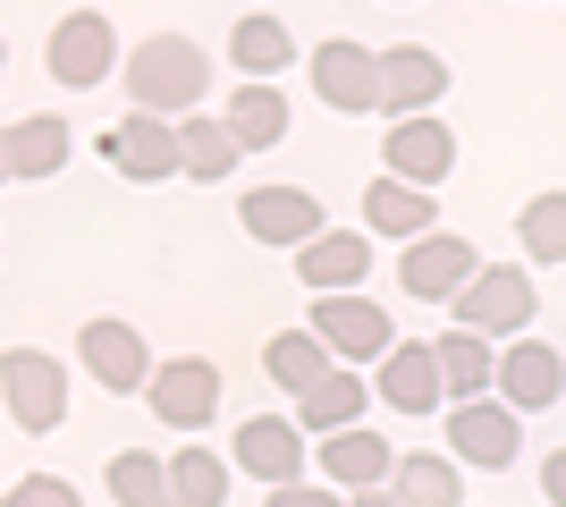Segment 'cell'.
Masks as SVG:
<instances>
[{"instance_id": "6da1fadb", "label": "cell", "mask_w": 566, "mask_h": 507, "mask_svg": "<svg viewBox=\"0 0 566 507\" xmlns=\"http://www.w3.org/2000/svg\"><path fill=\"white\" fill-rule=\"evenodd\" d=\"M127 102H136L144 119H195L203 110V94H212V51L187 43V34H153V43L127 51Z\"/></svg>"}, {"instance_id": "7a4b0ae2", "label": "cell", "mask_w": 566, "mask_h": 507, "mask_svg": "<svg viewBox=\"0 0 566 507\" xmlns=\"http://www.w3.org/2000/svg\"><path fill=\"white\" fill-rule=\"evenodd\" d=\"M449 314H457L449 330L482 338V347H491V338H507V347H516L524 321L542 314V296H533V271H524V263H482V271H473V288L457 296Z\"/></svg>"}, {"instance_id": "3957f363", "label": "cell", "mask_w": 566, "mask_h": 507, "mask_svg": "<svg viewBox=\"0 0 566 507\" xmlns=\"http://www.w3.org/2000/svg\"><path fill=\"white\" fill-rule=\"evenodd\" d=\"M305 330L322 338V347H331V363H338V372H364V363H373V372H380V356L398 347V330H389V314H380V305H373V296H364V288H355V296H313Z\"/></svg>"}, {"instance_id": "277c9868", "label": "cell", "mask_w": 566, "mask_h": 507, "mask_svg": "<svg viewBox=\"0 0 566 507\" xmlns=\"http://www.w3.org/2000/svg\"><path fill=\"white\" fill-rule=\"evenodd\" d=\"M0 389H9V414H18V432H60L69 423V363L43 356V347H9L0 356Z\"/></svg>"}, {"instance_id": "5b68a950", "label": "cell", "mask_w": 566, "mask_h": 507, "mask_svg": "<svg viewBox=\"0 0 566 507\" xmlns=\"http://www.w3.org/2000/svg\"><path fill=\"white\" fill-rule=\"evenodd\" d=\"M229 465L254 474L262 490H287V483H305L313 448H305V432H296V414H245L229 432Z\"/></svg>"}, {"instance_id": "8992f818", "label": "cell", "mask_w": 566, "mask_h": 507, "mask_svg": "<svg viewBox=\"0 0 566 507\" xmlns=\"http://www.w3.org/2000/svg\"><path fill=\"white\" fill-rule=\"evenodd\" d=\"M76 363L94 372V389H118V398H144V389H153V347H144L136 321H111V314L76 321Z\"/></svg>"}, {"instance_id": "52a82bcc", "label": "cell", "mask_w": 566, "mask_h": 507, "mask_svg": "<svg viewBox=\"0 0 566 507\" xmlns=\"http://www.w3.org/2000/svg\"><path fill=\"white\" fill-rule=\"evenodd\" d=\"M43 60H51V76H60L69 94H85V85H102L111 68H127V60H118V25L102 18V9H69V18L51 25Z\"/></svg>"}, {"instance_id": "ba28073f", "label": "cell", "mask_w": 566, "mask_h": 507, "mask_svg": "<svg viewBox=\"0 0 566 507\" xmlns=\"http://www.w3.org/2000/svg\"><path fill=\"white\" fill-rule=\"evenodd\" d=\"M237 220H245V237H254V245H280V254H305V245L331 229L313 187H245Z\"/></svg>"}, {"instance_id": "9c48e42d", "label": "cell", "mask_w": 566, "mask_h": 507, "mask_svg": "<svg viewBox=\"0 0 566 507\" xmlns=\"http://www.w3.org/2000/svg\"><path fill=\"white\" fill-rule=\"evenodd\" d=\"M220 363H203V356H169V363H153V389H144V406L161 414L169 432H203L220 414Z\"/></svg>"}, {"instance_id": "30bf717a", "label": "cell", "mask_w": 566, "mask_h": 507, "mask_svg": "<svg viewBox=\"0 0 566 507\" xmlns=\"http://www.w3.org/2000/svg\"><path fill=\"white\" fill-rule=\"evenodd\" d=\"M473 271H482V254H473L457 229H431V237H415V245L398 254L406 296H423V305H457V296L473 288Z\"/></svg>"}, {"instance_id": "8fae6325", "label": "cell", "mask_w": 566, "mask_h": 507, "mask_svg": "<svg viewBox=\"0 0 566 507\" xmlns=\"http://www.w3.org/2000/svg\"><path fill=\"white\" fill-rule=\"evenodd\" d=\"M305 76H313V94L331 102V110H380V51L347 43V34H331V43H313L305 51Z\"/></svg>"}, {"instance_id": "7c38bea8", "label": "cell", "mask_w": 566, "mask_h": 507, "mask_svg": "<svg viewBox=\"0 0 566 507\" xmlns=\"http://www.w3.org/2000/svg\"><path fill=\"white\" fill-rule=\"evenodd\" d=\"M449 457L482 465V474H507L524 457V414H507L499 398H473V406H449Z\"/></svg>"}, {"instance_id": "4fadbf2b", "label": "cell", "mask_w": 566, "mask_h": 507, "mask_svg": "<svg viewBox=\"0 0 566 507\" xmlns=\"http://www.w3.org/2000/svg\"><path fill=\"white\" fill-rule=\"evenodd\" d=\"M380 169H389L398 187L440 194V178L457 169V136H449V119H389V136H380Z\"/></svg>"}, {"instance_id": "5bb4252c", "label": "cell", "mask_w": 566, "mask_h": 507, "mask_svg": "<svg viewBox=\"0 0 566 507\" xmlns=\"http://www.w3.org/2000/svg\"><path fill=\"white\" fill-rule=\"evenodd\" d=\"M440 94H449V60L431 43H389L380 51V110H389V119H431Z\"/></svg>"}, {"instance_id": "9a60e30c", "label": "cell", "mask_w": 566, "mask_h": 507, "mask_svg": "<svg viewBox=\"0 0 566 507\" xmlns=\"http://www.w3.org/2000/svg\"><path fill=\"white\" fill-rule=\"evenodd\" d=\"M566 398V356L549 338H516V347H499V406L507 414H542Z\"/></svg>"}, {"instance_id": "2e32d148", "label": "cell", "mask_w": 566, "mask_h": 507, "mask_svg": "<svg viewBox=\"0 0 566 507\" xmlns=\"http://www.w3.org/2000/svg\"><path fill=\"white\" fill-rule=\"evenodd\" d=\"M102 161H111L127 187H161V178H178V127L127 110V119L102 136Z\"/></svg>"}, {"instance_id": "e0dca14e", "label": "cell", "mask_w": 566, "mask_h": 507, "mask_svg": "<svg viewBox=\"0 0 566 507\" xmlns=\"http://www.w3.org/2000/svg\"><path fill=\"white\" fill-rule=\"evenodd\" d=\"M313 465H322V483H331L338 499H355V490H389L398 448H389L373 423H355V432H331V440H322V448H313Z\"/></svg>"}, {"instance_id": "ac0fdd59", "label": "cell", "mask_w": 566, "mask_h": 507, "mask_svg": "<svg viewBox=\"0 0 566 507\" xmlns=\"http://www.w3.org/2000/svg\"><path fill=\"white\" fill-rule=\"evenodd\" d=\"M0 152H9V187H43V178H60L69 169V152H76V136H69V119L60 110H25V119H9L0 127Z\"/></svg>"}, {"instance_id": "d6986e66", "label": "cell", "mask_w": 566, "mask_h": 507, "mask_svg": "<svg viewBox=\"0 0 566 507\" xmlns=\"http://www.w3.org/2000/svg\"><path fill=\"white\" fill-rule=\"evenodd\" d=\"M373 398H380V406H398V414H431L440 398H449V389H440V356H431V338H398V347L380 356Z\"/></svg>"}, {"instance_id": "ffe728a7", "label": "cell", "mask_w": 566, "mask_h": 507, "mask_svg": "<svg viewBox=\"0 0 566 507\" xmlns=\"http://www.w3.org/2000/svg\"><path fill=\"white\" fill-rule=\"evenodd\" d=\"M364 263H373V254H364V229H322V237L296 254V279H305L313 296H355L364 288Z\"/></svg>"}, {"instance_id": "44dd1931", "label": "cell", "mask_w": 566, "mask_h": 507, "mask_svg": "<svg viewBox=\"0 0 566 507\" xmlns=\"http://www.w3.org/2000/svg\"><path fill=\"white\" fill-rule=\"evenodd\" d=\"M287 60H296V34H287L271 9H245V18L229 25V68L245 76V85H271Z\"/></svg>"}, {"instance_id": "7402d4cb", "label": "cell", "mask_w": 566, "mask_h": 507, "mask_svg": "<svg viewBox=\"0 0 566 507\" xmlns=\"http://www.w3.org/2000/svg\"><path fill=\"white\" fill-rule=\"evenodd\" d=\"M287 119H296V110H287L280 85H237L229 110H220V127H229V145H237V152H271V145L287 136Z\"/></svg>"}, {"instance_id": "603a6c76", "label": "cell", "mask_w": 566, "mask_h": 507, "mask_svg": "<svg viewBox=\"0 0 566 507\" xmlns=\"http://www.w3.org/2000/svg\"><path fill=\"white\" fill-rule=\"evenodd\" d=\"M389 499H398V507H465V474H457V457H431V448H398Z\"/></svg>"}, {"instance_id": "cb8c5ba5", "label": "cell", "mask_w": 566, "mask_h": 507, "mask_svg": "<svg viewBox=\"0 0 566 507\" xmlns=\"http://www.w3.org/2000/svg\"><path fill=\"white\" fill-rule=\"evenodd\" d=\"M364 398H373V389H364V372H331L322 389H305V398H296V432H305V440L355 432V423H364Z\"/></svg>"}, {"instance_id": "d4e9b609", "label": "cell", "mask_w": 566, "mask_h": 507, "mask_svg": "<svg viewBox=\"0 0 566 507\" xmlns=\"http://www.w3.org/2000/svg\"><path fill=\"white\" fill-rule=\"evenodd\" d=\"M431 356H440V389H449L457 406H473V398H491V389H499V356L482 347V338L440 330V338H431Z\"/></svg>"}, {"instance_id": "484cf974", "label": "cell", "mask_w": 566, "mask_h": 507, "mask_svg": "<svg viewBox=\"0 0 566 507\" xmlns=\"http://www.w3.org/2000/svg\"><path fill=\"white\" fill-rule=\"evenodd\" d=\"M364 229H373V237H398V245L431 237V194L380 178V187H364Z\"/></svg>"}, {"instance_id": "4316f807", "label": "cell", "mask_w": 566, "mask_h": 507, "mask_svg": "<svg viewBox=\"0 0 566 507\" xmlns=\"http://www.w3.org/2000/svg\"><path fill=\"white\" fill-rule=\"evenodd\" d=\"M245 161V152L229 145V127L220 119H178V178H195V187H229V169Z\"/></svg>"}, {"instance_id": "83f0119b", "label": "cell", "mask_w": 566, "mask_h": 507, "mask_svg": "<svg viewBox=\"0 0 566 507\" xmlns=\"http://www.w3.org/2000/svg\"><path fill=\"white\" fill-rule=\"evenodd\" d=\"M229 474L237 465L203 440H187L178 457H169V507H229Z\"/></svg>"}, {"instance_id": "f1b7e54d", "label": "cell", "mask_w": 566, "mask_h": 507, "mask_svg": "<svg viewBox=\"0 0 566 507\" xmlns=\"http://www.w3.org/2000/svg\"><path fill=\"white\" fill-rule=\"evenodd\" d=\"M262 372H271V381H280L287 398H305V389H322V381H331L338 363H331V347H322L313 330H280L271 347H262Z\"/></svg>"}, {"instance_id": "f546056e", "label": "cell", "mask_w": 566, "mask_h": 507, "mask_svg": "<svg viewBox=\"0 0 566 507\" xmlns=\"http://www.w3.org/2000/svg\"><path fill=\"white\" fill-rule=\"evenodd\" d=\"M102 490H111L118 507H169V457H153V448H118V457L102 465Z\"/></svg>"}, {"instance_id": "4dcf8cb0", "label": "cell", "mask_w": 566, "mask_h": 507, "mask_svg": "<svg viewBox=\"0 0 566 507\" xmlns=\"http://www.w3.org/2000/svg\"><path fill=\"white\" fill-rule=\"evenodd\" d=\"M516 245L533 254V263H566V187L533 194V203L516 212Z\"/></svg>"}, {"instance_id": "1f68e13d", "label": "cell", "mask_w": 566, "mask_h": 507, "mask_svg": "<svg viewBox=\"0 0 566 507\" xmlns=\"http://www.w3.org/2000/svg\"><path fill=\"white\" fill-rule=\"evenodd\" d=\"M0 507H85V499H76V483H60V474H25V483H9Z\"/></svg>"}, {"instance_id": "d6a6232c", "label": "cell", "mask_w": 566, "mask_h": 507, "mask_svg": "<svg viewBox=\"0 0 566 507\" xmlns=\"http://www.w3.org/2000/svg\"><path fill=\"white\" fill-rule=\"evenodd\" d=\"M271 507H347L331 483H287V490H271Z\"/></svg>"}, {"instance_id": "836d02e7", "label": "cell", "mask_w": 566, "mask_h": 507, "mask_svg": "<svg viewBox=\"0 0 566 507\" xmlns=\"http://www.w3.org/2000/svg\"><path fill=\"white\" fill-rule=\"evenodd\" d=\"M542 499L566 507V448H549V457H542Z\"/></svg>"}, {"instance_id": "e575fe53", "label": "cell", "mask_w": 566, "mask_h": 507, "mask_svg": "<svg viewBox=\"0 0 566 507\" xmlns=\"http://www.w3.org/2000/svg\"><path fill=\"white\" fill-rule=\"evenodd\" d=\"M347 507H398V499H389V490H355Z\"/></svg>"}, {"instance_id": "d590c367", "label": "cell", "mask_w": 566, "mask_h": 507, "mask_svg": "<svg viewBox=\"0 0 566 507\" xmlns=\"http://www.w3.org/2000/svg\"><path fill=\"white\" fill-rule=\"evenodd\" d=\"M0 187H9V152H0Z\"/></svg>"}, {"instance_id": "8d00e7d4", "label": "cell", "mask_w": 566, "mask_h": 507, "mask_svg": "<svg viewBox=\"0 0 566 507\" xmlns=\"http://www.w3.org/2000/svg\"><path fill=\"white\" fill-rule=\"evenodd\" d=\"M0 68H9V51H0Z\"/></svg>"}]
</instances>
